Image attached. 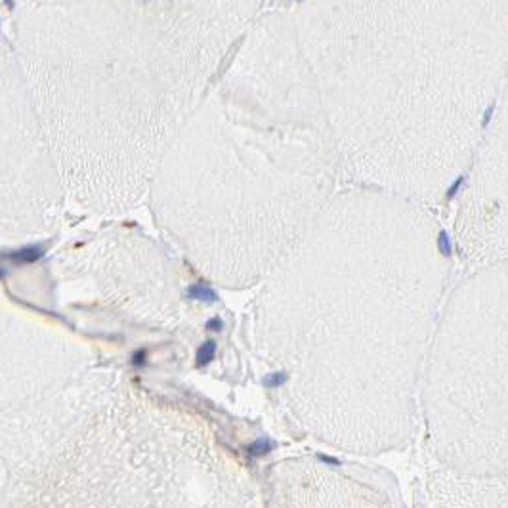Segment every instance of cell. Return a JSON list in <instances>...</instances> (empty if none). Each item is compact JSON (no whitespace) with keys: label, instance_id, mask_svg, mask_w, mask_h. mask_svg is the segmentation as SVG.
<instances>
[{"label":"cell","instance_id":"cell-1","mask_svg":"<svg viewBox=\"0 0 508 508\" xmlns=\"http://www.w3.org/2000/svg\"><path fill=\"white\" fill-rule=\"evenodd\" d=\"M212 356H214V344H212V342H207L205 346L199 350L197 365H205V363H209V361L212 360Z\"/></svg>","mask_w":508,"mask_h":508},{"label":"cell","instance_id":"cell-2","mask_svg":"<svg viewBox=\"0 0 508 508\" xmlns=\"http://www.w3.org/2000/svg\"><path fill=\"white\" fill-rule=\"evenodd\" d=\"M191 292H193V294H199L197 298H203V300H212V298H214V294H212L211 290H209V289H203V287H193Z\"/></svg>","mask_w":508,"mask_h":508},{"label":"cell","instance_id":"cell-3","mask_svg":"<svg viewBox=\"0 0 508 508\" xmlns=\"http://www.w3.org/2000/svg\"><path fill=\"white\" fill-rule=\"evenodd\" d=\"M491 117H493V105H489V107L485 109L484 121H482V124H484V126H487V124H489V121H491Z\"/></svg>","mask_w":508,"mask_h":508},{"label":"cell","instance_id":"cell-4","mask_svg":"<svg viewBox=\"0 0 508 508\" xmlns=\"http://www.w3.org/2000/svg\"><path fill=\"white\" fill-rule=\"evenodd\" d=\"M439 247L443 248V252H449V239H447V235L445 233H441V237H439Z\"/></svg>","mask_w":508,"mask_h":508},{"label":"cell","instance_id":"cell-5","mask_svg":"<svg viewBox=\"0 0 508 508\" xmlns=\"http://www.w3.org/2000/svg\"><path fill=\"white\" fill-rule=\"evenodd\" d=\"M283 380H285V376H283V374H279V376H272V378H268V384L277 386V384H281Z\"/></svg>","mask_w":508,"mask_h":508}]
</instances>
